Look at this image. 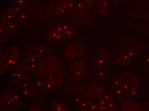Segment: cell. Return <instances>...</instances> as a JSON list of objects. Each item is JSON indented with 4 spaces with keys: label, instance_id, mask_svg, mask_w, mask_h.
<instances>
[{
    "label": "cell",
    "instance_id": "cell-10",
    "mask_svg": "<svg viewBox=\"0 0 149 111\" xmlns=\"http://www.w3.org/2000/svg\"><path fill=\"white\" fill-rule=\"evenodd\" d=\"M99 110L120 111V108L114 101L113 95L111 93L103 94L99 101Z\"/></svg>",
    "mask_w": 149,
    "mask_h": 111
},
{
    "label": "cell",
    "instance_id": "cell-12",
    "mask_svg": "<svg viewBox=\"0 0 149 111\" xmlns=\"http://www.w3.org/2000/svg\"><path fill=\"white\" fill-rule=\"evenodd\" d=\"M119 103L121 110L123 111H140L141 108L136 101L131 100L130 98H120Z\"/></svg>",
    "mask_w": 149,
    "mask_h": 111
},
{
    "label": "cell",
    "instance_id": "cell-8",
    "mask_svg": "<svg viewBox=\"0 0 149 111\" xmlns=\"http://www.w3.org/2000/svg\"><path fill=\"white\" fill-rule=\"evenodd\" d=\"M86 48L81 43L74 41L69 44L64 50V56L70 63L83 58L86 55Z\"/></svg>",
    "mask_w": 149,
    "mask_h": 111
},
{
    "label": "cell",
    "instance_id": "cell-11",
    "mask_svg": "<svg viewBox=\"0 0 149 111\" xmlns=\"http://www.w3.org/2000/svg\"><path fill=\"white\" fill-rule=\"evenodd\" d=\"M126 12L128 15L135 19L143 20L149 22V6L127 10Z\"/></svg>",
    "mask_w": 149,
    "mask_h": 111
},
{
    "label": "cell",
    "instance_id": "cell-6",
    "mask_svg": "<svg viewBox=\"0 0 149 111\" xmlns=\"http://www.w3.org/2000/svg\"><path fill=\"white\" fill-rule=\"evenodd\" d=\"M74 27L70 24H61L52 28L45 34L46 38L56 40L65 41L72 38L75 35Z\"/></svg>",
    "mask_w": 149,
    "mask_h": 111
},
{
    "label": "cell",
    "instance_id": "cell-19",
    "mask_svg": "<svg viewBox=\"0 0 149 111\" xmlns=\"http://www.w3.org/2000/svg\"><path fill=\"white\" fill-rule=\"evenodd\" d=\"M31 110L33 111H39L41 110V109L40 106L37 104V103H34L32 104V105H31Z\"/></svg>",
    "mask_w": 149,
    "mask_h": 111
},
{
    "label": "cell",
    "instance_id": "cell-9",
    "mask_svg": "<svg viewBox=\"0 0 149 111\" xmlns=\"http://www.w3.org/2000/svg\"><path fill=\"white\" fill-rule=\"evenodd\" d=\"M64 71L61 69L56 68L42 79L43 82L42 88L48 90L58 86L64 79Z\"/></svg>",
    "mask_w": 149,
    "mask_h": 111
},
{
    "label": "cell",
    "instance_id": "cell-3",
    "mask_svg": "<svg viewBox=\"0 0 149 111\" xmlns=\"http://www.w3.org/2000/svg\"><path fill=\"white\" fill-rule=\"evenodd\" d=\"M142 44L136 39H132L127 45L122 46L114 62L117 63L127 64L134 59L141 50Z\"/></svg>",
    "mask_w": 149,
    "mask_h": 111
},
{
    "label": "cell",
    "instance_id": "cell-13",
    "mask_svg": "<svg viewBox=\"0 0 149 111\" xmlns=\"http://www.w3.org/2000/svg\"><path fill=\"white\" fill-rule=\"evenodd\" d=\"M97 9L99 14L106 17L110 11L109 0H97Z\"/></svg>",
    "mask_w": 149,
    "mask_h": 111
},
{
    "label": "cell",
    "instance_id": "cell-14",
    "mask_svg": "<svg viewBox=\"0 0 149 111\" xmlns=\"http://www.w3.org/2000/svg\"><path fill=\"white\" fill-rule=\"evenodd\" d=\"M50 110L68 111V109L63 103L58 101H54L52 104Z\"/></svg>",
    "mask_w": 149,
    "mask_h": 111
},
{
    "label": "cell",
    "instance_id": "cell-1",
    "mask_svg": "<svg viewBox=\"0 0 149 111\" xmlns=\"http://www.w3.org/2000/svg\"><path fill=\"white\" fill-rule=\"evenodd\" d=\"M111 89L117 99L131 98L139 91V82L133 74L125 73L112 79Z\"/></svg>",
    "mask_w": 149,
    "mask_h": 111
},
{
    "label": "cell",
    "instance_id": "cell-7",
    "mask_svg": "<svg viewBox=\"0 0 149 111\" xmlns=\"http://www.w3.org/2000/svg\"><path fill=\"white\" fill-rule=\"evenodd\" d=\"M58 58L55 56H49L42 59L37 65L36 73L41 79L55 70L58 66Z\"/></svg>",
    "mask_w": 149,
    "mask_h": 111
},
{
    "label": "cell",
    "instance_id": "cell-2",
    "mask_svg": "<svg viewBox=\"0 0 149 111\" xmlns=\"http://www.w3.org/2000/svg\"><path fill=\"white\" fill-rule=\"evenodd\" d=\"M113 58V54L102 46L97 53L95 60L93 61L92 66L96 71L97 80H102L106 76V70Z\"/></svg>",
    "mask_w": 149,
    "mask_h": 111
},
{
    "label": "cell",
    "instance_id": "cell-15",
    "mask_svg": "<svg viewBox=\"0 0 149 111\" xmlns=\"http://www.w3.org/2000/svg\"><path fill=\"white\" fill-rule=\"evenodd\" d=\"M48 48L47 46L44 45H39L36 46L34 48V52L38 57H41L45 54L48 50Z\"/></svg>",
    "mask_w": 149,
    "mask_h": 111
},
{
    "label": "cell",
    "instance_id": "cell-17",
    "mask_svg": "<svg viewBox=\"0 0 149 111\" xmlns=\"http://www.w3.org/2000/svg\"><path fill=\"white\" fill-rule=\"evenodd\" d=\"M137 4L149 6V0H135Z\"/></svg>",
    "mask_w": 149,
    "mask_h": 111
},
{
    "label": "cell",
    "instance_id": "cell-4",
    "mask_svg": "<svg viewBox=\"0 0 149 111\" xmlns=\"http://www.w3.org/2000/svg\"><path fill=\"white\" fill-rule=\"evenodd\" d=\"M77 94L83 98L94 100L100 99L103 94V85L95 81H89L80 85L76 88Z\"/></svg>",
    "mask_w": 149,
    "mask_h": 111
},
{
    "label": "cell",
    "instance_id": "cell-18",
    "mask_svg": "<svg viewBox=\"0 0 149 111\" xmlns=\"http://www.w3.org/2000/svg\"><path fill=\"white\" fill-rule=\"evenodd\" d=\"M140 30L141 32L146 33L149 35V27H144V26H139Z\"/></svg>",
    "mask_w": 149,
    "mask_h": 111
},
{
    "label": "cell",
    "instance_id": "cell-5",
    "mask_svg": "<svg viewBox=\"0 0 149 111\" xmlns=\"http://www.w3.org/2000/svg\"><path fill=\"white\" fill-rule=\"evenodd\" d=\"M69 67L68 76L70 81H83L88 77V61L82 58L72 62Z\"/></svg>",
    "mask_w": 149,
    "mask_h": 111
},
{
    "label": "cell",
    "instance_id": "cell-16",
    "mask_svg": "<svg viewBox=\"0 0 149 111\" xmlns=\"http://www.w3.org/2000/svg\"><path fill=\"white\" fill-rule=\"evenodd\" d=\"M22 91H21L22 93L25 96L31 97L34 94V91L33 88L31 87L22 88H21Z\"/></svg>",
    "mask_w": 149,
    "mask_h": 111
}]
</instances>
